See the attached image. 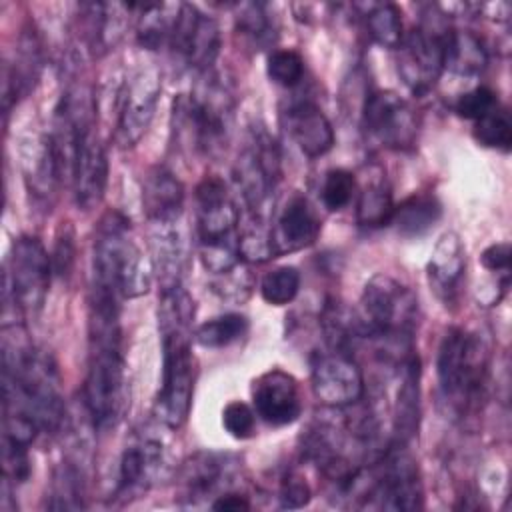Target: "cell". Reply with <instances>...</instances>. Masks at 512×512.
I'll return each mask as SVG.
<instances>
[{
  "label": "cell",
  "mask_w": 512,
  "mask_h": 512,
  "mask_svg": "<svg viewBox=\"0 0 512 512\" xmlns=\"http://www.w3.org/2000/svg\"><path fill=\"white\" fill-rule=\"evenodd\" d=\"M122 298L106 288H90L88 360L84 404L96 428L114 426L124 408L126 358L120 324Z\"/></svg>",
  "instance_id": "6da1fadb"
},
{
  "label": "cell",
  "mask_w": 512,
  "mask_h": 512,
  "mask_svg": "<svg viewBox=\"0 0 512 512\" xmlns=\"http://www.w3.org/2000/svg\"><path fill=\"white\" fill-rule=\"evenodd\" d=\"M252 408L268 426L280 428L302 414V394L296 378L280 368H270L252 382Z\"/></svg>",
  "instance_id": "ac0fdd59"
},
{
  "label": "cell",
  "mask_w": 512,
  "mask_h": 512,
  "mask_svg": "<svg viewBox=\"0 0 512 512\" xmlns=\"http://www.w3.org/2000/svg\"><path fill=\"white\" fill-rule=\"evenodd\" d=\"M232 454L200 450L188 456L178 472V498L186 506H198L230 490L238 472Z\"/></svg>",
  "instance_id": "2e32d148"
},
{
  "label": "cell",
  "mask_w": 512,
  "mask_h": 512,
  "mask_svg": "<svg viewBox=\"0 0 512 512\" xmlns=\"http://www.w3.org/2000/svg\"><path fill=\"white\" fill-rule=\"evenodd\" d=\"M358 506L412 512L424 506L418 466L402 444H390L366 468Z\"/></svg>",
  "instance_id": "ba28073f"
},
{
  "label": "cell",
  "mask_w": 512,
  "mask_h": 512,
  "mask_svg": "<svg viewBox=\"0 0 512 512\" xmlns=\"http://www.w3.org/2000/svg\"><path fill=\"white\" fill-rule=\"evenodd\" d=\"M322 230V220L312 208L304 194L294 192L280 208L274 224L270 226V236L276 256L290 254L312 246Z\"/></svg>",
  "instance_id": "ffe728a7"
},
{
  "label": "cell",
  "mask_w": 512,
  "mask_h": 512,
  "mask_svg": "<svg viewBox=\"0 0 512 512\" xmlns=\"http://www.w3.org/2000/svg\"><path fill=\"white\" fill-rule=\"evenodd\" d=\"M236 94L232 82L218 70L200 74L190 96L174 102V116L186 130L196 152L218 158L232 136Z\"/></svg>",
  "instance_id": "5b68a950"
},
{
  "label": "cell",
  "mask_w": 512,
  "mask_h": 512,
  "mask_svg": "<svg viewBox=\"0 0 512 512\" xmlns=\"http://www.w3.org/2000/svg\"><path fill=\"white\" fill-rule=\"evenodd\" d=\"M152 260L130 236V222L120 212H106L94 234L92 284L124 298H138L150 290Z\"/></svg>",
  "instance_id": "277c9868"
},
{
  "label": "cell",
  "mask_w": 512,
  "mask_h": 512,
  "mask_svg": "<svg viewBox=\"0 0 512 512\" xmlns=\"http://www.w3.org/2000/svg\"><path fill=\"white\" fill-rule=\"evenodd\" d=\"M184 184L164 166H154L142 180V212L150 224L180 222L184 212Z\"/></svg>",
  "instance_id": "603a6c76"
},
{
  "label": "cell",
  "mask_w": 512,
  "mask_h": 512,
  "mask_svg": "<svg viewBox=\"0 0 512 512\" xmlns=\"http://www.w3.org/2000/svg\"><path fill=\"white\" fill-rule=\"evenodd\" d=\"M278 502L282 508H302L310 502L312 490L304 476L294 470H288L278 484Z\"/></svg>",
  "instance_id": "7bdbcfd3"
},
{
  "label": "cell",
  "mask_w": 512,
  "mask_h": 512,
  "mask_svg": "<svg viewBox=\"0 0 512 512\" xmlns=\"http://www.w3.org/2000/svg\"><path fill=\"white\" fill-rule=\"evenodd\" d=\"M220 26L218 22L200 12L194 4H180L178 20L170 40V52L184 68L196 76L206 74L214 68L220 54Z\"/></svg>",
  "instance_id": "5bb4252c"
},
{
  "label": "cell",
  "mask_w": 512,
  "mask_h": 512,
  "mask_svg": "<svg viewBox=\"0 0 512 512\" xmlns=\"http://www.w3.org/2000/svg\"><path fill=\"white\" fill-rule=\"evenodd\" d=\"M164 468V444L150 434L134 436L120 454L114 498L130 502L132 498L146 494L160 480Z\"/></svg>",
  "instance_id": "e0dca14e"
},
{
  "label": "cell",
  "mask_w": 512,
  "mask_h": 512,
  "mask_svg": "<svg viewBox=\"0 0 512 512\" xmlns=\"http://www.w3.org/2000/svg\"><path fill=\"white\" fill-rule=\"evenodd\" d=\"M236 32L252 50L272 48L278 40L276 18L264 2L238 4Z\"/></svg>",
  "instance_id": "f546056e"
},
{
  "label": "cell",
  "mask_w": 512,
  "mask_h": 512,
  "mask_svg": "<svg viewBox=\"0 0 512 512\" xmlns=\"http://www.w3.org/2000/svg\"><path fill=\"white\" fill-rule=\"evenodd\" d=\"M394 196L386 180H370L356 202V220L364 228H382L392 222Z\"/></svg>",
  "instance_id": "4dcf8cb0"
},
{
  "label": "cell",
  "mask_w": 512,
  "mask_h": 512,
  "mask_svg": "<svg viewBox=\"0 0 512 512\" xmlns=\"http://www.w3.org/2000/svg\"><path fill=\"white\" fill-rule=\"evenodd\" d=\"M442 218V204L432 192H414L396 208L392 222L402 238H420Z\"/></svg>",
  "instance_id": "4316f807"
},
{
  "label": "cell",
  "mask_w": 512,
  "mask_h": 512,
  "mask_svg": "<svg viewBox=\"0 0 512 512\" xmlns=\"http://www.w3.org/2000/svg\"><path fill=\"white\" fill-rule=\"evenodd\" d=\"M364 16H366V30L370 38L382 48L398 50L404 38L400 8L392 2H380V4H372Z\"/></svg>",
  "instance_id": "d6a6232c"
},
{
  "label": "cell",
  "mask_w": 512,
  "mask_h": 512,
  "mask_svg": "<svg viewBox=\"0 0 512 512\" xmlns=\"http://www.w3.org/2000/svg\"><path fill=\"white\" fill-rule=\"evenodd\" d=\"M300 272L296 266H278L260 282V296L270 306L290 304L300 292Z\"/></svg>",
  "instance_id": "d590c367"
},
{
  "label": "cell",
  "mask_w": 512,
  "mask_h": 512,
  "mask_svg": "<svg viewBox=\"0 0 512 512\" xmlns=\"http://www.w3.org/2000/svg\"><path fill=\"white\" fill-rule=\"evenodd\" d=\"M396 394L392 404L394 444L408 446L420 424V360L412 352L396 364Z\"/></svg>",
  "instance_id": "7402d4cb"
},
{
  "label": "cell",
  "mask_w": 512,
  "mask_h": 512,
  "mask_svg": "<svg viewBox=\"0 0 512 512\" xmlns=\"http://www.w3.org/2000/svg\"><path fill=\"white\" fill-rule=\"evenodd\" d=\"M496 104H498V98L494 90H490L488 86H476L458 96V100L454 102V112L460 118L474 122L484 114H488Z\"/></svg>",
  "instance_id": "60d3db41"
},
{
  "label": "cell",
  "mask_w": 512,
  "mask_h": 512,
  "mask_svg": "<svg viewBox=\"0 0 512 512\" xmlns=\"http://www.w3.org/2000/svg\"><path fill=\"white\" fill-rule=\"evenodd\" d=\"M250 322L240 312H228L202 322L194 330V340L204 348H226L248 334Z\"/></svg>",
  "instance_id": "1f68e13d"
},
{
  "label": "cell",
  "mask_w": 512,
  "mask_h": 512,
  "mask_svg": "<svg viewBox=\"0 0 512 512\" xmlns=\"http://www.w3.org/2000/svg\"><path fill=\"white\" fill-rule=\"evenodd\" d=\"M2 474L4 482H8L14 488L30 478L32 464L26 444L2 438Z\"/></svg>",
  "instance_id": "f35d334b"
},
{
  "label": "cell",
  "mask_w": 512,
  "mask_h": 512,
  "mask_svg": "<svg viewBox=\"0 0 512 512\" xmlns=\"http://www.w3.org/2000/svg\"><path fill=\"white\" fill-rule=\"evenodd\" d=\"M162 92V76L156 66L134 70L118 94L116 142L122 148H132L148 130Z\"/></svg>",
  "instance_id": "7c38bea8"
},
{
  "label": "cell",
  "mask_w": 512,
  "mask_h": 512,
  "mask_svg": "<svg viewBox=\"0 0 512 512\" xmlns=\"http://www.w3.org/2000/svg\"><path fill=\"white\" fill-rule=\"evenodd\" d=\"M194 298L184 286L160 292L158 332L162 344V382L156 396V418L170 430H178L188 420L196 382L192 354Z\"/></svg>",
  "instance_id": "7a4b0ae2"
},
{
  "label": "cell",
  "mask_w": 512,
  "mask_h": 512,
  "mask_svg": "<svg viewBox=\"0 0 512 512\" xmlns=\"http://www.w3.org/2000/svg\"><path fill=\"white\" fill-rule=\"evenodd\" d=\"M50 510L86 508V472L76 458H64L52 474Z\"/></svg>",
  "instance_id": "83f0119b"
},
{
  "label": "cell",
  "mask_w": 512,
  "mask_h": 512,
  "mask_svg": "<svg viewBox=\"0 0 512 512\" xmlns=\"http://www.w3.org/2000/svg\"><path fill=\"white\" fill-rule=\"evenodd\" d=\"M490 368L486 340L466 328H450L438 348L436 374L440 394L456 416L470 414L484 398Z\"/></svg>",
  "instance_id": "8992f818"
},
{
  "label": "cell",
  "mask_w": 512,
  "mask_h": 512,
  "mask_svg": "<svg viewBox=\"0 0 512 512\" xmlns=\"http://www.w3.org/2000/svg\"><path fill=\"white\" fill-rule=\"evenodd\" d=\"M472 136L484 148L508 152L512 144V122L508 110L496 104L488 114L474 120Z\"/></svg>",
  "instance_id": "836d02e7"
},
{
  "label": "cell",
  "mask_w": 512,
  "mask_h": 512,
  "mask_svg": "<svg viewBox=\"0 0 512 512\" xmlns=\"http://www.w3.org/2000/svg\"><path fill=\"white\" fill-rule=\"evenodd\" d=\"M52 274V260L42 242L34 236L16 238L4 266L2 316L10 310L18 320L36 316L46 302Z\"/></svg>",
  "instance_id": "9c48e42d"
},
{
  "label": "cell",
  "mask_w": 512,
  "mask_h": 512,
  "mask_svg": "<svg viewBox=\"0 0 512 512\" xmlns=\"http://www.w3.org/2000/svg\"><path fill=\"white\" fill-rule=\"evenodd\" d=\"M510 256H512V248L508 242H494L482 250L480 264L490 272H498L506 276L510 274Z\"/></svg>",
  "instance_id": "ee69618b"
},
{
  "label": "cell",
  "mask_w": 512,
  "mask_h": 512,
  "mask_svg": "<svg viewBox=\"0 0 512 512\" xmlns=\"http://www.w3.org/2000/svg\"><path fill=\"white\" fill-rule=\"evenodd\" d=\"M108 182V158L104 144L98 138L96 126L88 128L78 144L74 170H72V194L80 210H94L106 192Z\"/></svg>",
  "instance_id": "d6986e66"
},
{
  "label": "cell",
  "mask_w": 512,
  "mask_h": 512,
  "mask_svg": "<svg viewBox=\"0 0 512 512\" xmlns=\"http://www.w3.org/2000/svg\"><path fill=\"white\" fill-rule=\"evenodd\" d=\"M284 126L308 158H320L334 146V128L324 110L310 98H294L282 112Z\"/></svg>",
  "instance_id": "44dd1931"
},
{
  "label": "cell",
  "mask_w": 512,
  "mask_h": 512,
  "mask_svg": "<svg viewBox=\"0 0 512 512\" xmlns=\"http://www.w3.org/2000/svg\"><path fill=\"white\" fill-rule=\"evenodd\" d=\"M310 380L316 398L332 410L358 404L366 392L360 366L342 350L316 352L310 360Z\"/></svg>",
  "instance_id": "9a60e30c"
},
{
  "label": "cell",
  "mask_w": 512,
  "mask_h": 512,
  "mask_svg": "<svg viewBox=\"0 0 512 512\" xmlns=\"http://www.w3.org/2000/svg\"><path fill=\"white\" fill-rule=\"evenodd\" d=\"M426 270L436 296L442 302L452 304L458 296L466 272V250L456 232L450 230L438 238Z\"/></svg>",
  "instance_id": "cb8c5ba5"
},
{
  "label": "cell",
  "mask_w": 512,
  "mask_h": 512,
  "mask_svg": "<svg viewBox=\"0 0 512 512\" xmlns=\"http://www.w3.org/2000/svg\"><path fill=\"white\" fill-rule=\"evenodd\" d=\"M238 250H240V258L252 264H260L270 258H276L270 228L264 224L262 216L250 214L248 222L240 228Z\"/></svg>",
  "instance_id": "e575fe53"
},
{
  "label": "cell",
  "mask_w": 512,
  "mask_h": 512,
  "mask_svg": "<svg viewBox=\"0 0 512 512\" xmlns=\"http://www.w3.org/2000/svg\"><path fill=\"white\" fill-rule=\"evenodd\" d=\"M196 238L202 266L216 274H228L240 266V212L228 186L218 176H204L194 192Z\"/></svg>",
  "instance_id": "52a82bcc"
},
{
  "label": "cell",
  "mask_w": 512,
  "mask_h": 512,
  "mask_svg": "<svg viewBox=\"0 0 512 512\" xmlns=\"http://www.w3.org/2000/svg\"><path fill=\"white\" fill-rule=\"evenodd\" d=\"M488 64V50L484 42L470 30H452L446 46V62L444 70L448 68L452 74L458 76H478L484 72Z\"/></svg>",
  "instance_id": "f1b7e54d"
},
{
  "label": "cell",
  "mask_w": 512,
  "mask_h": 512,
  "mask_svg": "<svg viewBox=\"0 0 512 512\" xmlns=\"http://www.w3.org/2000/svg\"><path fill=\"white\" fill-rule=\"evenodd\" d=\"M74 230L68 222H64L56 234V242L50 254L52 260V272L58 278H68L72 272V266L76 262V242H74Z\"/></svg>",
  "instance_id": "b9f144b4"
},
{
  "label": "cell",
  "mask_w": 512,
  "mask_h": 512,
  "mask_svg": "<svg viewBox=\"0 0 512 512\" xmlns=\"http://www.w3.org/2000/svg\"><path fill=\"white\" fill-rule=\"evenodd\" d=\"M210 508L214 510H224V512H240V510H250L252 508V502L248 500L246 494H240V492H234L232 488L222 492L220 496H216L212 502H210Z\"/></svg>",
  "instance_id": "f6af8a7d"
},
{
  "label": "cell",
  "mask_w": 512,
  "mask_h": 512,
  "mask_svg": "<svg viewBox=\"0 0 512 512\" xmlns=\"http://www.w3.org/2000/svg\"><path fill=\"white\" fill-rule=\"evenodd\" d=\"M136 12V42L144 50H162L170 46L180 4L170 2H132Z\"/></svg>",
  "instance_id": "484cf974"
},
{
  "label": "cell",
  "mask_w": 512,
  "mask_h": 512,
  "mask_svg": "<svg viewBox=\"0 0 512 512\" xmlns=\"http://www.w3.org/2000/svg\"><path fill=\"white\" fill-rule=\"evenodd\" d=\"M450 28L442 14L426 18L404 34L398 46V74L416 96L430 92L444 72Z\"/></svg>",
  "instance_id": "8fae6325"
},
{
  "label": "cell",
  "mask_w": 512,
  "mask_h": 512,
  "mask_svg": "<svg viewBox=\"0 0 512 512\" xmlns=\"http://www.w3.org/2000/svg\"><path fill=\"white\" fill-rule=\"evenodd\" d=\"M356 194V176L346 168H332L326 172L320 188V198L326 210H344Z\"/></svg>",
  "instance_id": "8d00e7d4"
},
{
  "label": "cell",
  "mask_w": 512,
  "mask_h": 512,
  "mask_svg": "<svg viewBox=\"0 0 512 512\" xmlns=\"http://www.w3.org/2000/svg\"><path fill=\"white\" fill-rule=\"evenodd\" d=\"M268 78L284 88H294L304 78V58L292 48L272 50L266 62Z\"/></svg>",
  "instance_id": "74e56055"
},
{
  "label": "cell",
  "mask_w": 512,
  "mask_h": 512,
  "mask_svg": "<svg viewBox=\"0 0 512 512\" xmlns=\"http://www.w3.org/2000/svg\"><path fill=\"white\" fill-rule=\"evenodd\" d=\"M150 260L154 276L158 278L160 292L182 286L186 266V244L180 230V222L152 224L150 234Z\"/></svg>",
  "instance_id": "d4e9b609"
},
{
  "label": "cell",
  "mask_w": 512,
  "mask_h": 512,
  "mask_svg": "<svg viewBox=\"0 0 512 512\" xmlns=\"http://www.w3.org/2000/svg\"><path fill=\"white\" fill-rule=\"evenodd\" d=\"M222 426L236 440H248L256 434V412L242 400H230L222 408Z\"/></svg>",
  "instance_id": "ab89813d"
},
{
  "label": "cell",
  "mask_w": 512,
  "mask_h": 512,
  "mask_svg": "<svg viewBox=\"0 0 512 512\" xmlns=\"http://www.w3.org/2000/svg\"><path fill=\"white\" fill-rule=\"evenodd\" d=\"M362 128L370 142L390 148H412L418 132V122L412 106L392 90L370 92L362 108Z\"/></svg>",
  "instance_id": "4fadbf2b"
},
{
  "label": "cell",
  "mask_w": 512,
  "mask_h": 512,
  "mask_svg": "<svg viewBox=\"0 0 512 512\" xmlns=\"http://www.w3.org/2000/svg\"><path fill=\"white\" fill-rule=\"evenodd\" d=\"M234 184L252 216H262L282 178V154L266 126H252L234 162Z\"/></svg>",
  "instance_id": "30bf717a"
},
{
  "label": "cell",
  "mask_w": 512,
  "mask_h": 512,
  "mask_svg": "<svg viewBox=\"0 0 512 512\" xmlns=\"http://www.w3.org/2000/svg\"><path fill=\"white\" fill-rule=\"evenodd\" d=\"M416 314V294L390 274H376L360 296V314L356 316L360 340H374L384 358L398 364L414 352Z\"/></svg>",
  "instance_id": "3957f363"
}]
</instances>
